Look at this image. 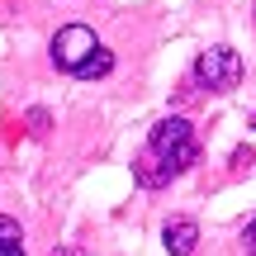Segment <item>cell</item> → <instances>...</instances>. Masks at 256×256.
Listing matches in <instances>:
<instances>
[{"label": "cell", "instance_id": "1", "mask_svg": "<svg viewBox=\"0 0 256 256\" xmlns=\"http://www.w3.org/2000/svg\"><path fill=\"white\" fill-rule=\"evenodd\" d=\"M147 147L171 166V176L200 162V142H194V133H190V124H185V119H162V124L152 128V138H147Z\"/></svg>", "mask_w": 256, "mask_h": 256}, {"label": "cell", "instance_id": "2", "mask_svg": "<svg viewBox=\"0 0 256 256\" xmlns=\"http://www.w3.org/2000/svg\"><path fill=\"white\" fill-rule=\"evenodd\" d=\"M200 81L209 86V90H238L242 86V57L232 52V48H209V52H200Z\"/></svg>", "mask_w": 256, "mask_h": 256}, {"label": "cell", "instance_id": "3", "mask_svg": "<svg viewBox=\"0 0 256 256\" xmlns=\"http://www.w3.org/2000/svg\"><path fill=\"white\" fill-rule=\"evenodd\" d=\"M95 48L100 43H95V34L86 24H66V28H57V38H52V66H62V72L76 76V66H81Z\"/></svg>", "mask_w": 256, "mask_h": 256}, {"label": "cell", "instance_id": "4", "mask_svg": "<svg viewBox=\"0 0 256 256\" xmlns=\"http://www.w3.org/2000/svg\"><path fill=\"white\" fill-rule=\"evenodd\" d=\"M162 238H166V252H171V256H190L194 242H200V228H194L190 218H171Z\"/></svg>", "mask_w": 256, "mask_h": 256}, {"label": "cell", "instance_id": "5", "mask_svg": "<svg viewBox=\"0 0 256 256\" xmlns=\"http://www.w3.org/2000/svg\"><path fill=\"white\" fill-rule=\"evenodd\" d=\"M138 180H142L147 190H156V185H166V180H171V166H166L162 156H156L152 147H147V152L138 156Z\"/></svg>", "mask_w": 256, "mask_h": 256}, {"label": "cell", "instance_id": "6", "mask_svg": "<svg viewBox=\"0 0 256 256\" xmlns=\"http://www.w3.org/2000/svg\"><path fill=\"white\" fill-rule=\"evenodd\" d=\"M110 66H114V57L104 52V48H95V52L76 66V76H81V81H100V76H110Z\"/></svg>", "mask_w": 256, "mask_h": 256}, {"label": "cell", "instance_id": "7", "mask_svg": "<svg viewBox=\"0 0 256 256\" xmlns=\"http://www.w3.org/2000/svg\"><path fill=\"white\" fill-rule=\"evenodd\" d=\"M0 242H24V238H19V223L5 218V214H0Z\"/></svg>", "mask_w": 256, "mask_h": 256}, {"label": "cell", "instance_id": "8", "mask_svg": "<svg viewBox=\"0 0 256 256\" xmlns=\"http://www.w3.org/2000/svg\"><path fill=\"white\" fill-rule=\"evenodd\" d=\"M0 256H24V242H0Z\"/></svg>", "mask_w": 256, "mask_h": 256}, {"label": "cell", "instance_id": "9", "mask_svg": "<svg viewBox=\"0 0 256 256\" xmlns=\"http://www.w3.org/2000/svg\"><path fill=\"white\" fill-rule=\"evenodd\" d=\"M28 124H34V133H43V128H48V114H43V110H34V114H28Z\"/></svg>", "mask_w": 256, "mask_h": 256}, {"label": "cell", "instance_id": "10", "mask_svg": "<svg viewBox=\"0 0 256 256\" xmlns=\"http://www.w3.org/2000/svg\"><path fill=\"white\" fill-rule=\"evenodd\" d=\"M247 247H252V252H256V218H252V223H247Z\"/></svg>", "mask_w": 256, "mask_h": 256}, {"label": "cell", "instance_id": "11", "mask_svg": "<svg viewBox=\"0 0 256 256\" xmlns=\"http://www.w3.org/2000/svg\"><path fill=\"white\" fill-rule=\"evenodd\" d=\"M252 128H256V119H252Z\"/></svg>", "mask_w": 256, "mask_h": 256}]
</instances>
